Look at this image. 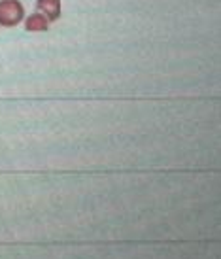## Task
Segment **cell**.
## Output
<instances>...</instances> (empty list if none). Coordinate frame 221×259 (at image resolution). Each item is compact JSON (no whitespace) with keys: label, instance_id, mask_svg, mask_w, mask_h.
<instances>
[{"label":"cell","instance_id":"obj_3","mask_svg":"<svg viewBox=\"0 0 221 259\" xmlns=\"http://www.w3.org/2000/svg\"><path fill=\"white\" fill-rule=\"evenodd\" d=\"M36 10L42 12L50 23H55L61 17V0H36Z\"/></svg>","mask_w":221,"mask_h":259},{"label":"cell","instance_id":"obj_1","mask_svg":"<svg viewBox=\"0 0 221 259\" xmlns=\"http://www.w3.org/2000/svg\"><path fill=\"white\" fill-rule=\"evenodd\" d=\"M25 6L21 0H0V27L12 29L25 19Z\"/></svg>","mask_w":221,"mask_h":259},{"label":"cell","instance_id":"obj_2","mask_svg":"<svg viewBox=\"0 0 221 259\" xmlns=\"http://www.w3.org/2000/svg\"><path fill=\"white\" fill-rule=\"evenodd\" d=\"M23 25H25V30L27 32H46L50 29L51 23L48 21V17L42 14V12H32L30 15H25L23 19Z\"/></svg>","mask_w":221,"mask_h":259}]
</instances>
